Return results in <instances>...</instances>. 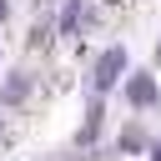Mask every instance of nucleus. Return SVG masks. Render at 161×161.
<instances>
[{
  "label": "nucleus",
  "instance_id": "obj_1",
  "mask_svg": "<svg viewBox=\"0 0 161 161\" xmlns=\"http://www.w3.org/2000/svg\"><path fill=\"white\" fill-rule=\"evenodd\" d=\"M121 70H126V45H111L101 60H96V70H91V91L96 96H106V91H116V80H121Z\"/></svg>",
  "mask_w": 161,
  "mask_h": 161
},
{
  "label": "nucleus",
  "instance_id": "obj_2",
  "mask_svg": "<svg viewBox=\"0 0 161 161\" xmlns=\"http://www.w3.org/2000/svg\"><path fill=\"white\" fill-rule=\"evenodd\" d=\"M126 96H131V106L151 111V106H156V80H151L146 70H136V75H131V86H126Z\"/></svg>",
  "mask_w": 161,
  "mask_h": 161
},
{
  "label": "nucleus",
  "instance_id": "obj_3",
  "mask_svg": "<svg viewBox=\"0 0 161 161\" xmlns=\"http://www.w3.org/2000/svg\"><path fill=\"white\" fill-rule=\"evenodd\" d=\"M25 86H30V80H25V70H15V75H10V91H5V96H10V101H20V96H25Z\"/></svg>",
  "mask_w": 161,
  "mask_h": 161
},
{
  "label": "nucleus",
  "instance_id": "obj_4",
  "mask_svg": "<svg viewBox=\"0 0 161 161\" xmlns=\"http://www.w3.org/2000/svg\"><path fill=\"white\" fill-rule=\"evenodd\" d=\"M5 15H10V0H0V20H5Z\"/></svg>",
  "mask_w": 161,
  "mask_h": 161
},
{
  "label": "nucleus",
  "instance_id": "obj_5",
  "mask_svg": "<svg viewBox=\"0 0 161 161\" xmlns=\"http://www.w3.org/2000/svg\"><path fill=\"white\" fill-rule=\"evenodd\" d=\"M151 161H161V141H156V146H151Z\"/></svg>",
  "mask_w": 161,
  "mask_h": 161
},
{
  "label": "nucleus",
  "instance_id": "obj_6",
  "mask_svg": "<svg viewBox=\"0 0 161 161\" xmlns=\"http://www.w3.org/2000/svg\"><path fill=\"white\" fill-rule=\"evenodd\" d=\"M156 55H161V45H156Z\"/></svg>",
  "mask_w": 161,
  "mask_h": 161
}]
</instances>
